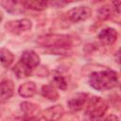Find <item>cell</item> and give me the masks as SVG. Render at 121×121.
Returning a JSON list of instances; mask_svg holds the SVG:
<instances>
[{
	"label": "cell",
	"instance_id": "obj_1",
	"mask_svg": "<svg viewBox=\"0 0 121 121\" xmlns=\"http://www.w3.org/2000/svg\"><path fill=\"white\" fill-rule=\"evenodd\" d=\"M89 84L97 91H105L118 85V75L111 69L94 72L89 77Z\"/></svg>",
	"mask_w": 121,
	"mask_h": 121
},
{
	"label": "cell",
	"instance_id": "obj_15",
	"mask_svg": "<svg viewBox=\"0 0 121 121\" xmlns=\"http://www.w3.org/2000/svg\"><path fill=\"white\" fill-rule=\"evenodd\" d=\"M41 93H42V95H43V97L47 98L50 101H57L58 98H59L58 91L56 90V88L53 85H50V84L43 85L42 87Z\"/></svg>",
	"mask_w": 121,
	"mask_h": 121
},
{
	"label": "cell",
	"instance_id": "obj_11",
	"mask_svg": "<svg viewBox=\"0 0 121 121\" xmlns=\"http://www.w3.org/2000/svg\"><path fill=\"white\" fill-rule=\"evenodd\" d=\"M1 6H3V8L9 13H13V14H19L22 13L24 11V6L22 4V2L20 1H1Z\"/></svg>",
	"mask_w": 121,
	"mask_h": 121
},
{
	"label": "cell",
	"instance_id": "obj_4",
	"mask_svg": "<svg viewBox=\"0 0 121 121\" xmlns=\"http://www.w3.org/2000/svg\"><path fill=\"white\" fill-rule=\"evenodd\" d=\"M31 27H32L31 21L26 18L14 20V21H9L5 25V28L9 32L12 34H16V35L28 31L31 29Z\"/></svg>",
	"mask_w": 121,
	"mask_h": 121
},
{
	"label": "cell",
	"instance_id": "obj_21",
	"mask_svg": "<svg viewBox=\"0 0 121 121\" xmlns=\"http://www.w3.org/2000/svg\"><path fill=\"white\" fill-rule=\"evenodd\" d=\"M22 121H41L39 118H37L36 116H31V117H28V116H26V117H25Z\"/></svg>",
	"mask_w": 121,
	"mask_h": 121
},
{
	"label": "cell",
	"instance_id": "obj_13",
	"mask_svg": "<svg viewBox=\"0 0 121 121\" xmlns=\"http://www.w3.org/2000/svg\"><path fill=\"white\" fill-rule=\"evenodd\" d=\"M21 111L28 117L36 116L40 112V106L38 104H35L33 102L29 101H24L20 104Z\"/></svg>",
	"mask_w": 121,
	"mask_h": 121
},
{
	"label": "cell",
	"instance_id": "obj_2",
	"mask_svg": "<svg viewBox=\"0 0 121 121\" xmlns=\"http://www.w3.org/2000/svg\"><path fill=\"white\" fill-rule=\"evenodd\" d=\"M73 37L64 34H46L36 39V43L40 46L54 49H66L73 45Z\"/></svg>",
	"mask_w": 121,
	"mask_h": 121
},
{
	"label": "cell",
	"instance_id": "obj_14",
	"mask_svg": "<svg viewBox=\"0 0 121 121\" xmlns=\"http://www.w3.org/2000/svg\"><path fill=\"white\" fill-rule=\"evenodd\" d=\"M22 4L25 9H32V10H44L48 7V2L46 1H38V0H28V1H22Z\"/></svg>",
	"mask_w": 121,
	"mask_h": 121
},
{
	"label": "cell",
	"instance_id": "obj_10",
	"mask_svg": "<svg viewBox=\"0 0 121 121\" xmlns=\"http://www.w3.org/2000/svg\"><path fill=\"white\" fill-rule=\"evenodd\" d=\"M14 94V83L10 79H4L0 82V99H9Z\"/></svg>",
	"mask_w": 121,
	"mask_h": 121
},
{
	"label": "cell",
	"instance_id": "obj_7",
	"mask_svg": "<svg viewBox=\"0 0 121 121\" xmlns=\"http://www.w3.org/2000/svg\"><path fill=\"white\" fill-rule=\"evenodd\" d=\"M88 100V95L85 93H78L75 96H73L71 99L68 100V108L71 112H77L83 109V106Z\"/></svg>",
	"mask_w": 121,
	"mask_h": 121
},
{
	"label": "cell",
	"instance_id": "obj_16",
	"mask_svg": "<svg viewBox=\"0 0 121 121\" xmlns=\"http://www.w3.org/2000/svg\"><path fill=\"white\" fill-rule=\"evenodd\" d=\"M14 60V56L10 50L0 48V64L4 67H9Z\"/></svg>",
	"mask_w": 121,
	"mask_h": 121
},
{
	"label": "cell",
	"instance_id": "obj_18",
	"mask_svg": "<svg viewBox=\"0 0 121 121\" xmlns=\"http://www.w3.org/2000/svg\"><path fill=\"white\" fill-rule=\"evenodd\" d=\"M111 15H112V10H111V8L108 6L100 7L97 9V17L102 21L108 20L111 17Z\"/></svg>",
	"mask_w": 121,
	"mask_h": 121
},
{
	"label": "cell",
	"instance_id": "obj_3",
	"mask_svg": "<svg viewBox=\"0 0 121 121\" xmlns=\"http://www.w3.org/2000/svg\"><path fill=\"white\" fill-rule=\"evenodd\" d=\"M109 108L108 102L98 96H93L88 102L85 112V121H99Z\"/></svg>",
	"mask_w": 121,
	"mask_h": 121
},
{
	"label": "cell",
	"instance_id": "obj_8",
	"mask_svg": "<svg viewBox=\"0 0 121 121\" xmlns=\"http://www.w3.org/2000/svg\"><path fill=\"white\" fill-rule=\"evenodd\" d=\"M20 61L31 70H33L40 64V57L36 52L32 50H26L23 52Z\"/></svg>",
	"mask_w": 121,
	"mask_h": 121
},
{
	"label": "cell",
	"instance_id": "obj_12",
	"mask_svg": "<svg viewBox=\"0 0 121 121\" xmlns=\"http://www.w3.org/2000/svg\"><path fill=\"white\" fill-rule=\"evenodd\" d=\"M37 92L36 84L33 81H26L20 85L18 93L23 97H32Z\"/></svg>",
	"mask_w": 121,
	"mask_h": 121
},
{
	"label": "cell",
	"instance_id": "obj_9",
	"mask_svg": "<svg viewBox=\"0 0 121 121\" xmlns=\"http://www.w3.org/2000/svg\"><path fill=\"white\" fill-rule=\"evenodd\" d=\"M117 32L115 29L113 28H111V27H107V28H104L102 29L98 35H97V38L98 40L105 45H112L113 44L116 40H117Z\"/></svg>",
	"mask_w": 121,
	"mask_h": 121
},
{
	"label": "cell",
	"instance_id": "obj_17",
	"mask_svg": "<svg viewBox=\"0 0 121 121\" xmlns=\"http://www.w3.org/2000/svg\"><path fill=\"white\" fill-rule=\"evenodd\" d=\"M13 72L15 73V75L17 76L18 78H24L29 77L32 73V70L30 68H28L27 66H26L23 62L19 61L13 67Z\"/></svg>",
	"mask_w": 121,
	"mask_h": 121
},
{
	"label": "cell",
	"instance_id": "obj_6",
	"mask_svg": "<svg viewBox=\"0 0 121 121\" xmlns=\"http://www.w3.org/2000/svg\"><path fill=\"white\" fill-rule=\"evenodd\" d=\"M63 114H64L63 107L60 104H57L45 109L43 112L42 116L45 121H58L63 116Z\"/></svg>",
	"mask_w": 121,
	"mask_h": 121
},
{
	"label": "cell",
	"instance_id": "obj_23",
	"mask_svg": "<svg viewBox=\"0 0 121 121\" xmlns=\"http://www.w3.org/2000/svg\"><path fill=\"white\" fill-rule=\"evenodd\" d=\"M2 20H3V12L0 10V23H1Z\"/></svg>",
	"mask_w": 121,
	"mask_h": 121
},
{
	"label": "cell",
	"instance_id": "obj_5",
	"mask_svg": "<svg viewBox=\"0 0 121 121\" xmlns=\"http://www.w3.org/2000/svg\"><path fill=\"white\" fill-rule=\"evenodd\" d=\"M91 15H92V9L86 6H79V7L73 8L70 10H68L66 13L67 18L74 23L85 21L89 19Z\"/></svg>",
	"mask_w": 121,
	"mask_h": 121
},
{
	"label": "cell",
	"instance_id": "obj_22",
	"mask_svg": "<svg viewBox=\"0 0 121 121\" xmlns=\"http://www.w3.org/2000/svg\"><path fill=\"white\" fill-rule=\"evenodd\" d=\"M118 56H119V51L116 52V61H117V62H119V57H118Z\"/></svg>",
	"mask_w": 121,
	"mask_h": 121
},
{
	"label": "cell",
	"instance_id": "obj_19",
	"mask_svg": "<svg viewBox=\"0 0 121 121\" xmlns=\"http://www.w3.org/2000/svg\"><path fill=\"white\" fill-rule=\"evenodd\" d=\"M53 82L54 84L60 90H65L67 88V82L66 79L64 78V77L60 76V75H57L53 78Z\"/></svg>",
	"mask_w": 121,
	"mask_h": 121
},
{
	"label": "cell",
	"instance_id": "obj_20",
	"mask_svg": "<svg viewBox=\"0 0 121 121\" xmlns=\"http://www.w3.org/2000/svg\"><path fill=\"white\" fill-rule=\"evenodd\" d=\"M103 121H119V119H118L117 115H115V114H109L108 116H106L104 118Z\"/></svg>",
	"mask_w": 121,
	"mask_h": 121
}]
</instances>
